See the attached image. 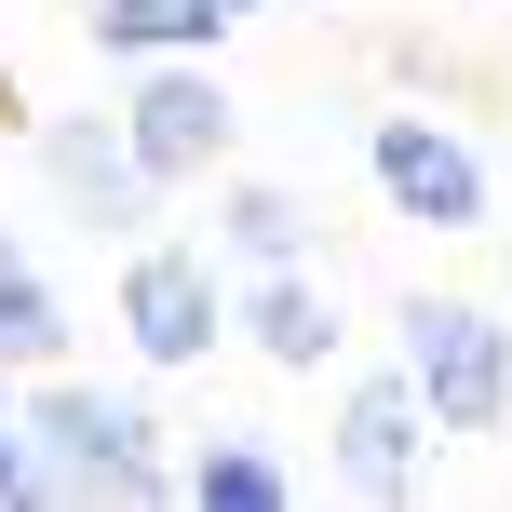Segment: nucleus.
<instances>
[{"label":"nucleus","instance_id":"f257e3e1","mask_svg":"<svg viewBox=\"0 0 512 512\" xmlns=\"http://www.w3.org/2000/svg\"><path fill=\"white\" fill-rule=\"evenodd\" d=\"M14 418H27V472H41V499H122V512L176 499V445H162V418L135 405V391H95V378L54 364Z\"/></svg>","mask_w":512,"mask_h":512},{"label":"nucleus","instance_id":"f03ea898","mask_svg":"<svg viewBox=\"0 0 512 512\" xmlns=\"http://www.w3.org/2000/svg\"><path fill=\"white\" fill-rule=\"evenodd\" d=\"M122 149L162 176V203L176 189H216L230 176V149H243V95L216 81V54H149V68H122Z\"/></svg>","mask_w":512,"mask_h":512},{"label":"nucleus","instance_id":"7ed1b4c3","mask_svg":"<svg viewBox=\"0 0 512 512\" xmlns=\"http://www.w3.org/2000/svg\"><path fill=\"white\" fill-rule=\"evenodd\" d=\"M418 378V405H432L445 445H486L512 432V324L486 297H405V351H391Z\"/></svg>","mask_w":512,"mask_h":512},{"label":"nucleus","instance_id":"20e7f679","mask_svg":"<svg viewBox=\"0 0 512 512\" xmlns=\"http://www.w3.org/2000/svg\"><path fill=\"white\" fill-rule=\"evenodd\" d=\"M108 324H122V351L149 364V378H189V364H216V337H230V256L216 243H122V297H108Z\"/></svg>","mask_w":512,"mask_h":512},{"label":"nucleus","instance_id":"39448f33","mask_svg":"<svg viewBox=\"0 0 512 512\" xmlns=\"http://www.w3.org/2000/svg\"><path fill=\"white\" fill-rule=\"evenodd\" d=\"M364 176H378V203L405 216V230H445V243H472L499 216L486 149H472L459 122H432V108H378V122H364Z\"/></svg>","mask_w":512,"mask_h":512},{"label":"nucleus","instance_id":"423d86ee","mask_svg":"<svg viewBox=\"0 0 512 512\" xmlns=\"http://www.w3.org/2000/svg\"><path fill=\"white\" fill-rule=\"evenodd\" d=\"M432 405H418V378L405 364H378V378H351L337 391V486L351 499H418L432 486Z\"/></svg>","mask_w":512,"mask_h":512},{"label":"nucleus","instance_id":"0eeeda50","mask_svg":"<svg viewBox=\"0 0 512 512\" xmlns=\"http://www.w3.org/2000/svg\"><path fill=\"white\" fill-rule=\"evenodd\" d=\"M27 149H41L54 203H68L95 243H149V216H162V176L122 149V122H81V108H68V122H41Z\"/></svg>","mask_w":512,"mask_h":512},{"label":"nucleus","instance_id":"6e6552de","mask_svg":"<svg viewBox=\"0 0 512 512\" xmlns=\"http://www.w3.org/2000/svg\"><path fill=\"white\" fill-rule=\"evenodd\" d=\"M230 324L283 364V378H324L337 337H351V324H337V297L310 283V256H297V270H243V283H230Z\"/></svg>","mask_w":512,"mask_h":512},{"label":"nucleus","instance_id":"1a4fd4ad","mask_svg":"<svg viewBox=\"0 0 512 512\" xmlns=\"http://www.w3.org/2000/svg\"><path fill=\"white\" fill-rule=\"evenodd\" d=\"M81 27H95L108 68H149V54H216L230 41V0H81Z\"/></svg>","mask_w":512,"mask_h":512},{"label":"nucleus","instance_id":"9d476101","mask_svg":"<svg viewBox=\"0 0 512 512\" xmlns=\"http://www.w3.org/2000/svg\"><path fill=\"white\" fill-rule=\"evenodd\" d=\"M68 337H81V324H68V297H54V270L0 230V378H54Z\"/></svg>","mask_w":512,"mask_h":512},{"label":"nucleus","instance_id":"9b49d317","mask_svg":"<svg viewBox=\"0 0 512 512\" xmlns=\"http://www.w3.org/2000/svg\"><path fill=\"white\" fill-rule=\"evenodd\" d=\"M216 256L230 270H297L310 256V203L283 176H216Z\"/></svg>","mask_w":512,"mask_h":512},{"label":"nucleus","instance_id":"f8f14e48","mask_svg":"<svg viewBox=\"0 0 512 512\" xmlns=\"http://www.w3.org/2000/svg\"><path fill=\"white\" fill-rule=\"evenodd\" d=\"M176 499L189 512H283V499H297V459H270L256 432H203L176 459Z\"/></svg>","mask_w":512,"mask_h":512},{"label":"nucleus","instance_id":"ddd939ff","mask_svg":"<svg viewBox=\"0 0 512 512\" xmlns=\"http://www.w3.org/2000/svg\"><path fill=\"white\" fill-rule=\"evenodd\" d=\"M14 499H41V472H27V418L0 405V512H14Z\"/></svg>","mask_w":512,"mask_h":512},{"label":"nucleus","instance_id":"4468645a","mask_svg":"<svg viewBox=\"0 0 512 512\" xmlns=\"http://www.w3.org/2000/svg\"><path fill=\"white\" fill-rule=\"evenodd\" d=\"M230 14H270V0H230Z\"/></svg>","mask_w":512,"mask_h":512}]
</instances>
